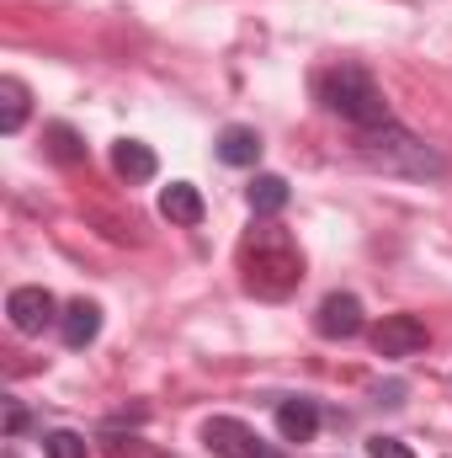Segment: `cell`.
<instances>
[{
    "label": "cell",
    "mask_w": 452,
    "mask_h": 458,
    "mask_svg": "<svg viewBox=\"0 0 452 458\" xmlns=\"http://www.w3.org/2000/svg\"><path fill=\"white\" fill-rule=\"evenodd\" d=\"M203 443H208L213 458H272L266 443L255 437V427H245L239 416H213V421H203Z\"/></svg>",
    "instance_id": "4"
},
{
    "label": "cell",
    "mask_w": 452,
    "mask_h": 458,
    "mask_svg": "<svg viewBox=\"0 0 452 458\" xmlns=\"http://www.w3.org/2000/svg\"><path fill=\"white\" fill-rule=\"evenodd\" d=\"M367 458H415V454H410V443H399V437H372V443H367Z\"/></svg>",
    "instance_id": "17"
},
{
    "label": "cell",
    "mask_w": 452,
    "mask_h": 458,
    "mask_svg": "<svg viewBox=\"0 0 452 458\" xmlns=\"http://www.w3.org/2000/svg\"><path fill=\"white\" fill-rule=\"evenodd\" d=\"M356 155H362L367 165L389 171V176H442V171H448V160H442L431 144H421L410 128H399V123L356 133Z\"/></svg>",
    "instance_id": "3"
},
{
    "label": "cell",
    "mask_w": 452,
    "mask_h": 458,
    "mask_svg": "<svg viewBox=\"0 0 452 458\" xmlns=\"http://www.w3.org/2000/svg\"><path fill=\"white\" fill-rule=\"evenodd\" d=\"M314 91H320V102H325L340 123H351L356 133H367V128H389V123H394L383 86H378L362 64H336V70H325V75L314 81Z\"/></svg>",
    "instance_id": "2"
},
{
    "label": "cell",
    "mask_w": 452,
    "mask_h": 458,
    "mask_svg": "<svg viewBox=\"0 0 452 458\" xmlns=\"http://www.w3.org/2000/svg\"><path fill=\"white\" fill-rule=\"evenodd\" d=\"M239 272H245V288L255 299H288L304 283V250L288 229L261 225L239 245Z\"/></svg>",
    "instance_id": "1"
},
{
    "label": "cell",
    "mask_w": 452,
    "mask_h": 458,
    "mask_svg": "<svg viewBox=\"0 0 452 458\" xmlns=\"http://www.w3.org/2000/svg\"><path fill=\"white\" fill-rule=\"evenodd\" d=\"M426 342H431V331H426V320H415V315H383V320L372 326L378 357H415V352H426Z\"/></svg>",
    "instance_id": "7"
},
{
    "label": "cell",
    "mask_w": 452,
    "mask_h": 458,
    "mask_svg": "<svg viewBox=\"0 0 452 458\" xmlns=\"http://www.w3.org/2000/svg\"><path fill=\"white\" fill-rule=\"evenodd\" d=\"M213 149H219V160H224V165H255V160H261V133H255V128H245V123H229Z\"/></svg>",
    "instance_id": "12"
},
{
    "label": "cell",
    "mask_w": 452,
    "mask_h": 458,
    "mask_svg": "<svg viewBox=\"0 0 452 458\" xmlns=\"http://www.w3.org/2000/svg\"><path fill=\"white\" fill-rule=\"evenodd\" d=\"M314 331L325 342H351L367 331V315H362V299L356 293H325L320 310H314Z\"/></svg>",
    "instance_id": "6"
},
{
    "label": "cell",
    "mask_w": 452,
    "mask_h": 458,
    "mask_svg": "<svg viewBox=\"0 0 452 458\" xmlns=\"http://www.w3.org/2000/svg\"><path fill=\"white\" fill-rule=\"evenodd\" d=\"M21 432H27V411L11 405V411H5V437H21Z\"/></svg>",
    "instance_id": "18"
},
{
    "label": "cell",
    "mask_w": 452,
    "mask_h": 458,
    "mask_svg": "<svg viewBox=\"0 0 452 458\" xmlns=\"http://www.w3.org/2000/svg\"><path fill=\"white\" fill-rule=\"evenodd\" d=\"M43 454H48V458H86V454H91V443H86L80 432L59 427V432H48V437H43Z\"/></svg>",
    "instance_id": "16"
},
{
    "label": "cell",
    "mask_w": 452,
    "mask_h": 458,
    "mask_svg": "<svg viewBox=\"0 0 452 458\" xmlns=\"http://www.w3.org/2000/svg\"><path fill=\"white\" fill-rule=\"evenodd\" d=\"M59 336H64L70 352H86V346L102 336V310H96L91 299H75V304L59 315Z\"/></svg>",
    "instance_id": "8"
},
{
    "label": "cell",
    "mask_w": 452,
    "mask_h": 458,
    "mask_svg": "<svg viewBox=\"0 0 452 458\" xmlns=\"http://www.w3.org/2000/svg\"><path fill=\"white\" fill-rule=\"evenodd\" d=\"M48 155H54L59 165H80V160H86V144H80V133H75L70 123H48Z\"/></svg>",
    "instance_id": "15"
},
{
    "label": "cell",
    "mask_w": 452,
    "mask_h": 458,
    "mask_svg": "<svg viewBox=\"0 0 452 458\" xmlns=\"http://www.w3.org/2000/svg\"><path fill=\"white\" fill-rule=\"evenodd\" d=\"M277 432H282V443H314V432H320V411H314V400H282L277 405Z\"/></svg>",
    "instance_id": "11"
},
{
    "label": "cell",
    "mask_w": 452,
    "mask_h": 458,
    "mask_svg": "<svg viewBox=\"0 0 452 458\" xmlns=\"http://www.w3.org/2000/svg\"><path fill=\"white\" fill-rule=\"evenodd\" d=\"M27 113H32V91H27L16 75H5V81H0V133H21Z\"/></svg>",
    "instance_id": "13"
},
{
    "label": "cell",
    "mask_w": 452,
    "mask_h": 458,
    "mask_svg": "<svg viewBox=\"0 0 452 458\" xmlns=\"http://www.w3.org/2000/svg\"><path fill=\"white\" fill-rule=\"evenodd\" d=\"M203 214H208V203H203V192L192 187V182H171L165 192H160V219H171V225H203Z\"/></svg>",
    "instance_id": "9"
},
{
    "label": "cell",
    "mask_w": 452,
    "mask_h": 458,
    "mask_svg": "<svg viewBox=\"0 0 452 458\" xmlns=\"http://www.w3.org/2000/svg\"><path fill=\"white\" fill-rule=\"evenodd\" d=\"M5 315L21 336H43L48 326H59V304L48 288H11L5 293Z\"/></svg>",
    "instance_id": "5"
},
{
    "label": "cell",
    "mask_w": 452,
    "mask_h": 458,
    "mask_svg": "<svg viewBox=\"0 0 452 458\" xmlns=\"http://www.w3.org/2000/svg\"><path fill=\"white\" fill-rule=\"evenodd\" d=\"M250 208H255V219H272V214H282L288 208V182L282 176H255L250 182Z\"/></svg>",
    "instance_id": "14"
},
{
    "label": "cell",
    "mask_w": 452,
    "mask_h": 458,
    "mask_svg": "<svg viewBox=\"0 0 452 458\" xmlns=\"http://www.w3.org/2000/svg\"><path fill=\"white\" fill-rule=\"evenodd\" d=\"M113 171L122 182H155L160 160H155V149H149L144 139H117L113 144Z\"/></svg>",
    "instance_id": "10"
}]
</instances>
